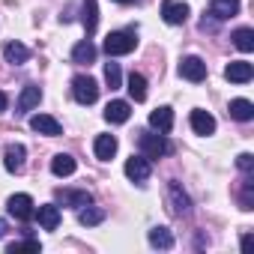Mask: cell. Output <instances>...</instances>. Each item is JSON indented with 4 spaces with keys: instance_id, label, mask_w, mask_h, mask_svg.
<instances>
[{
    "instance_id": "obj_19",
    "label": "cell",
    "mask_w": 254,
    "mask_h": 254,
    "mask_svg": "<svg viewBox=\"0 0 254 254\" xmlns=\"http://www.w3.org/2000/svg\"><path fill=\"white\" fill-rule=\"evenodd\" d=\"M3 57H6V63L21 66V63H27V60H30V48H27V45H21V42H6V45H3Z\"/></svg>"
},
{
    "instance_id": "obj_12",
    "label": "cell",
    "mask_w": 254,
    "mask_h": 254,
    "mask_svg": "<svg viewBox=\"0 0 254 254\" xmlns=\"http://www.w3.org/2000/svg\"><path fill=\"white\" fill-rule=\"evenodd\" d=\"M168 194H171V206H174L177 215H189V212H191V200H189V194L183 191L180 183H171V186H168Z\"/></svg>"
},
{
    "instance_id": "obj_14",
    "label": "cell",
    "mask_w": 254,
    "mask_h": 254,
    "mask_svg": "<svg viewBox=\"0 0 254 254\" xmlns=\"http://www.w3.org/2000/svg\"><path fill=\"white\" fill-rule=\"evenodd\" d=\"M39 102H42V90L36 84H27L21 90V96H18V114H30Z\"/></svg>"
},
{
    "instance_id": "obj_32",
    "label": "cell",
    "mask_w": 254,
    "mask_h": 254,
    "mask_svg": "<svg viewBox=\"0 0 254 254\" xmlns=\"http://www.w3.org/2000/svg\"><path fill=\"white\" fill-rule=\"evenodd\" d=\"M6 105H9V99H6V93H0V114L6 111Z\"/></svg>"
},
{
    "instance_id": "obj_13",
    "label": "cell",
    "mask_w": 254,
    "mask_h": 254,
    "mask_svg": "<svg viewBox=\"0 0 254 254\" xmlns=\"http://www.w3.org/2000/svg\"><path fill=\"white\" fill-rule=\"evenodd\" d=\"M33 215L39 218L42 230H57V224H60V209L54 203H42L39 209H33Z\"/></svg>"
},
{
    "instance_id": "obj_18",
    "label": "cell",
    "mask_w": 254,
    "mask_h": 254,
    "mask_svg": "<svg viewBox=\"0 0 254 254\" xmlns=\"http://www.w3.org/2000/svg\"><path fill=\"white\" fill-rule=\"evenodd\" d=\"M239 12V0H212L209 3V15L224 21V18H233Z\"/></svg>"
},
{
    "instance_id": "obj_4",
    "label": "cell",
    "mask_w": 254,
    "mask_h": 254,
    "mask_svg": "<svg viewBox=\"0 0 254 254\" xmlns=\"http://www.w3.org/2000/svg\"><path fill=\"white\" fill-rule=\"evenodd\" d=\"M150 174H153V168H150V159H147V156H132V159H126V177H129L132 183L144 186V183L150 180Z\"/></svg>"
},
{
    "instance_id": "obj_33",
    "label": "cell",
    "mask_w": 254,
    "mask_h": 254,
    "mask_svg": "<svg viewBox=\"0 0 254 254\" xmlns=\"http://www.w3.org/2000/svg\"><path fill=\"white\" fill-rule=\"evenodd\" d=\"M6 230H9V224H6L3 218H0V239H3V236H6Z\"/></svg>"
},
{
    "instance_id": "obj_23",
    "label": "cell",
    "mask_w": 254,
    "mask_h": 254,
    "mask_svg": "<svg viewBox=\"0 0 254 254\" xmlns=\"http://www.w3.org/2000/svg\"><path fill=\"white\" fill-rule=\"evenodd\" d=\"M72 60H75V63H93V60H96V45H93L90 39L78 42V45L72 48Z\"/></svg>"
},
{
    "instance_id": "obj_7",
    "label": "cell",
    "mask_w": 254,
    "mask_h": 254,
    "mask_svg": "<svg viewBox=\"0 0 254 254\" xmlns=\"http://www.w3.org/2000/svg\"><path fill=\"white\" fill-rule=\"evenodd\" d=\"M189 3H183V0H165L162 3V18L168 21V24H186V18H189Z\"/></svg>"
},
{
    "instance_id": "obj_9",
    "label": "cell",
    "mask_w": 254,
    "mask_h": 254,
    "mask_svg": "<svg viewBox=\"0 0 254 254\" xmlns=\"http://www.w3.org/2000/svg\"><path fill=\"white\" fill-rule=\"evenodd\" d=\"M180 75L186 78V81H203L206 78V63L200 60V57H183V63H180Z\"/></svg>"
},
{
    "instance_id": "obj_27",
    "label": "cell",
    "mask_w": 254,
    "mask_h": 254,
    "mask_svg": "<svg viewBox=\"0 0 254 254\" xmlns=\"http://www.w3.org/2000/svg\"><path fill=\"white\" fill-rule=\"evenodd\" d=\"M96 24H99V6H96V0H84V30H87V36L96 33Z\"/></svg>"
},
{
    "instance_id": "obj_16",
    "label": "cell",
    "mask_w": 254,
    "mask_h": 254,
    "mask_svg": "<svg viewBox=\"0 0 254 254\" xmlns=\"http://www.w3.org/2000/svg\"><path fill=\"white\" fill-rule=\"evenodd\" d=\"M191 129L197 132V135H212L215 132V117L209 114V111H191Z\"/></svg>"
},
{
    "instance_id": "obj_3",
    "label": "cell",
    "mask_w": 254,
    "mask_h": 254,
    "mask_svg": "<svg viewBox=\"0 0 254 254\" xmlns=\"http://www.w3.org/2000/svg\"><path fill=\"white\" fill-rule=\"evenodd\" d=\"M141 156H147V159H162V156H168L171 153V144L165 141V132H159V135H141Z\"/></svg>"
},
{
    "instance_id": "obj_21",
    "label": "cell",
    "mask_w": 254,
    "mask_h": 254,
    "mask_svg": "<svg viewBox=\"0 0 254 254\" xmlns=\"http://www.w3.org/2000/svg\"><path fill=\"white\" fill-rule=\"evenodd\" d=\"M75 168H78V165H75V159H72V156H66V153H57V156L51 159V174H54V177H72V174H75Z\"/></svg>"
},
{
    "instance_id": "obj_30",
    "label": "cell",
    "mask_w": 254,
    "mask_h": 254,
    "mask_svg": "<svg viewBox=\"0 0 254 254\" xmlns=\"http://www.w3.org/2000/svg\"><path fill=\"white\" fill-rule=\"evenodd\" d=\"M236 168H239L242 174H251V168H254V156H251V153H242V156H236Z\"/></svg>"
},
{
    "instance_id": "obj_26",
    "label": "cell",
    "mask_w": 254,
    "mask_h": 254,
    "mask_svg": "<svg viewBox=\"0 0 254 254\" xmlns=\"http://www.w3.org/2000/svg\"><path fill=\"white\" fill-rule=\"evenodd\" d=\"M233 45L239 48V51H254V30L251 27H239V30H233Z\"/></svg>"
},
{
    "instance_id": "obj_34",
    "label": "cell",
    "mask_w": 254,
    "mask_h": 254,
    "mask_svg": "<svg viewBox=\"0 0 254 254\" xmlns=\"http://www.w3.org/2000/svg\"><path fill=\"white\" fill-rule=\"evenodd\" d=\"M114 3H138V0H114Z\"/></svg>"
},
{
    "instance_id": "obj_31",
    "label": "cell",
    "mask_w": 254,
    "mask_h": 254,
    "mask_svg": "<svg viewBox=\"0 0 254 254\" xmlns=\"http://www.w3.org/2000/svg\"><path fill=\"white\" fill-rule=\"evenodd\" d=\"M42 245L36 242V239H24V242H15V245H9V251L15 254V251H39Z\"/></svg>"
},
{
    "instance_id": "obj_17",
    "label": "cell",
    "mask_w": 254,
    "mask_h": 254,
    "mask_svg": "<svg viewBox=\"0 0 254 254\" xmlns=\"http://www.w3.org/2000/svg\"><path fill=\"white\" fill-rule=\"evenodd\" d=\"M150 126H153L156 132H171V129H174V111H171L168 105L156 108V111L150 114Z\"/></svg>"
},
{
    "instance_id": "obj_24",
    "label": "cell",
    "mask_w": 254,
    "mask_h": 254,
    "mask_svg": "<svg viewBox=\"0 0 254 254\" xmlns=\"http://www.w3.org/2000/svg\"><path fill=\"white\" fill-rule=\"evenodd\" d=\"M129 96H132L135 102H144V99H147V78H144L141 72H132V75H129Z\"/></svg>"
},
{
    "instance_id": "obj_2",
    "label": "cell",
    "mask_w": 254,
    "mask_h": 254,
    "mask_svg": "<svg viewBox=\"0 0 254 254\" xmlns=\"http://www.w3.org/2000/svg\"><path fill=\"white\" fill-rule=\"evenodd\" d=\"M72 96H75L78 105H93V102L99 99V84H96L90 75H78V78L72 81Z\"/></svg>"
},
{
    "instance_id": "obj_6",
    "label": "cell",
    "mask_w": 254,
    "mask_h": 254,
    "mask_svg": "<svg viewBox=\"0 0 254 254\" xmlns=\"http://www.w3.org/2000/svg\"><path fill=\"white\" fill-rule=\"evenodd\" d=\"M30 129L39 132V135H45V138H57V135L63 132V126H60L51 114H33V117H30Z\"/></svg>"
},
{
    "instance_id": "obj_1",
    "label": "cell",
    "mask_w": 254,
    "mask_h": 254,
    "mask_svg": "<svg viewBox=\"0 0 254 254\" xmlns=\"http://www.w3.org/2000/svg\"><path fill=\"white\" fill-rule=\"evenodd\" d=\"M105 54L108 57H123V54H132L135 48H138V36H135V30H114V33H108L105 36Z\"/></svg>"
},
{
    "instance_id": "obj_20",
    "label": "cell",
    "mask_w": 254,
    "mask_h": 254,
    "mask_svg": "<svg viewBox=\"0 0 254 254\" xmlns=\"http://www.w3.org/2000/svg\"><path fill=\"white\" fill-rule=\"evenodd\" d=\"M60 200H63L66 206H72V209H81V206L93 203L90 191H84V189H66V191H60Z\"/></svg>"
},
{
    "instance_id": "obj_29",
    "label": "cell",
    "mask_w": 254,
    "mask_h": 254,
    "mask_svg": "<svg viewBox=\"0 0 254 254\" xmlns=\"http://www.w3.org/2000/svg\"><path fill=\"white\" fill-rule=\"evenodd\" d=\"M105 81L111 90H117L123 84V72H120V63H105Z\"/></svg>"
},
{
    "instance_id": "obj_28",
    "label": "cell",
    "mask_w": 254,
    "mask_h": 254,
    "mask_svg": "<svg viewBox=\"0 0 254 254\" xmlns=\"http://www.w3.org/2000/svg\"><path fill=\"white\" fill-rule=\"evenodd\" d=\"M102 218H105V212H102V209H96L93 203L81 206V212H78V221H81L84 227H93V224H99Z\"/></svg>"
},
{
    "instance_id": "obj_15",
    "label": "cell",
    "mask_w": 254,
    "mask_h": 254,
    "mask_svg": "<svg viewBox=\"0 0 254 254\" xmlns=\"http://www.w3.org/2000/svg\"><path fill=\"white\" fill-rule=\"evenodd\" d=\"M93 153H96V159H102V162L114 159V156H117V138H114V135H96Z\"/></svg>"
},
{
    "instance_id": "obj_22",
    "label": "cell",
    "mask_w": 254,
    "mask_h": 254,
    "mask_svg": "<svg viewBox=\"0 0 254 254\" xmlns=\"http://www.w3.org/2000/svg\"><path fill=\"white\" fill-rule=\"evenodd\" d=\"M227 111H230V117H233V120H239V123H248V120L254 117V105H251L248 99H233Z\"/></svg>"
},
{
    "instance_id": "obj_8",
    "label": "cell",
    "mask_w": 254,
    "mask_h": 254,
    "mask_svg": "<svg viewBox=\"0 0 254 254\" xmlns=\"http://www.w3.org/2000/svg\"><path fill=\"white\" fill-rule=\"evenodd\" d=\"M224 78L233 81V84H248V81L254 78V66H251L248 60H233V63H227Z\"/></svg>"
},
{
    "instance_id": "obj_10",
    "label": "cell",
    "mask_w": 254,
    "mask_h": 254,
    "mask_svg": "<svg viewBox=\"0 0 254 254\" xmlns=\"http://www.w3.org/2000/svg\"><path fill=\"white\" fill-rule=\"evenodd\" d=\"M129 117H132V105L129 102H123V99L108 102V108H105V120L108 123L120 126V123H129Z\"/></svg>"
},
{
    "instance_id": "obj_5",
    "label": "cell",
    "mask_w": 254,
    "mask_h": 254,
    "mask_svg": "<svg viewBox=\"0 0 254 254\" xmlns=\"http://www.w3.org/2000/svg\"><path fill=\"white\" fill-rule=\"evenodd\" d=\"M33 197L30 194H12L9 200H6V209H9V215H15L18 221H27V218H33Z\"/></svg>"
},
{
    "instance_id": "obj_25",
    "label": "cell",
    "mask_w": 254,
    "mask_h": 254,
    "mask_svg": "<svg viewBox=\"0 0 254 254\" xmlns=\"http://www.w3.org/2000/svg\"><path fill=\"white\" fill-rule=\"evenodd\" d=\"M150 245H153V248H162V251L174 248V236H171V230H168V227H153V230H150Z\"/></svg>"
},
{
    "instance_id": "obj_11",
    "label": "cell",
    "mask_w": 254,
    "mask_h": 254,
    "mask_svg": "<svg viewBox=\"0 0 254 254\" xmlns=\"http://www.w3.org/2000/svg\"><path fill=\"white\" fill-rule=\"evenodd\" d=\"M24 156H27L24 144H12V147H6V153H3V168H6L9 174H18V171L24 168Z\"/></svg>"
}]
</instances>
